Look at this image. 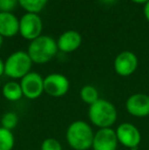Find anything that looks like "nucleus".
Listing matches in <instances>:
<instances>
[{"label":"nucleus","instance_id":"9b49d317","mask_svg":"<svg viewBox=\"0 0 149 150\" xmlns=\"http://www.w3.org/2000/svg\"><path fill=\"white\" fill-rule=\"evenodd\" d=\"M126 109L135 117H146L149 115V96L143 93L133 94L126 101Z\"/></svg>","mask_w":149,"mask_h":150},{"label":"nucleus","instance_id":"4468645a","mask_svg":"<svg viewBox=\"0 0 149 150\" xmlns=\"http://www.w3.org/2000/svg\"><path fill=\"white\" fill-rule=\"evenodd\" d=\"M2 95L7 101L16 102L24 97L20 84L16 81H9L2 87Z\"/></svg>","mask_w":149,"mask_h":150},{"label":"nucleus","instance_id":"9d476101","mask_svg":"<svg viewBox=\"0 0 149 150\" xmlns=\"http://www.w3.org/2000/svg\"><path fill=\"white\" fill-rule=\"evenodd\" d=\"M115 73L121 77H129L138 67V58L131 51H123L115 57L113 62Z\"/></svg>","mask_w":149,"mask_h":150},{"label":"nucleus","instance_id":"ddd939ff","mask_svg":"<svg viewBox=\"0 0 149 150\" xmlns=\"http://www.w3.org/2000/svg\"><path fill=\"white\" fill-rule=\"evenodd\" d=\"M20 33V21L11 12H0V35L13 37Z\"/></svg>","mask_w":149,"mask_h":150},{"label":"nucleus","instance_id":"b1692460","mask_svg":"<svg viewBox=\"0 0 149 150\" xmlns=\"http://www.w3.org/2000/svg\"><path fill=\"white\" fill-rule=\"evenodd\" d=\"M101 2H103V3L105 4H112V3H114L115 1H117V0H100Z\"/></svg>","mask_w":149,"mask_h":150},{"label":"nucleus","instance_id":"aec40b11","mask_svg":"<svg viewBox=\"0 0 149 150\" xmlns=\"http://www.w3.org/2000/svg\"><path fill=\"white\" fill-rule=\"evenodd\" d=\"M18 3V0H0V12H11Z\"/></svg>","mask_w":149,"mask_h":150},{"label":"nucleus","instance_id":"dca6fc26","mask_svg":"<svg viewBox=\"0 0 149 150\" xmlns=\"http://www.w3.org/2000/svg\"><path fill=\"white\" fill-rule=\"evenodd\" d=\"M16 144V138L12 131L0 127V150H12Z\"/></svg>","mask_w":149,"mask_h":150},{"label":"nucleus","instance_id":"7ed1b4c3","mask_svg":"<svg viewBox=\"0 0 149 150\" xmlns=\"http://www.w3.org/2000/svg\"><path fill=\"white\" fill-rule=\"evenodd\" d=\"M57 50V43L53 38L50 36L41 35L31 41L27 52L34 63L44 64L56 55Z\"/></svg>","mask_w":149,"mask_h":150},{"label":"nucleus","instance_id":"f3484780","mask_svg":"<svg viewBox=\"0 0 149 150\" xmlns=\"http://www.w3.org/2000/svg\"><path fill=\"white\" fill-rule=\"evenodd\" d=\"M48 0H18V4L31 13H38L40 12L47 4Z\"/></svg>","mask_w":149,"mask_h":150},{"label":"nucleus","instance_id":"f8f14e48","mask_svg":"<svg viewBox=\"0 0 149 150\" xmlns=\"http://www.w3.org/2000/svg\"><path fill=\"white\" fill-rule=\"evenodd\" d=\"M57 47L60 51L70 53L81 46L82 44V36L77 31H66L59 36L57 40Z\"/></svg>","mask_w":149,"mask_h":150},{"label":"nucleus","instance_id":"f257e3e1","mask_svg":"<svg viewBox=\"0 0 149 150\" xmlns=\"http://www.w3.org/2000/svg\"><path fill=\"white\" fill-rule=\"evenodd\" d=\"M95 133L85 120H75L68 127L66 139L68 146L74 150H88L92 148Z\"/></svg>","mask_w":149,"mask_h":150},{"label":"nucleus","instance_id":"39448f33","mask_svg":"<svg viewBox=\"0 0 149 150\" xmlns=\"http://www.w3.org/2000/svg\"><path fill=\"white\" fill-rule=\"evenodd\" d=\"M20 84L24 97L27 99L34 100L44 93V78L36 71H30L20 79Z\"/></svg>","mask_w":149,"mask_h":150},{"label":"nucleus","instance_id":"6ab92c4d","mask_svg":"<svg viewBox=\"0 0 149 150\" xmlns=\"http://www.w3.org/2000/svg\"><path fill=\"white\" fill-rule=\"evenodd\" d=\"M41 150H64V148L57 139L46 138L41 144Z\"/></svg>","mask_w":149,"mask_h":150},{"label":"nucleus","instance_id":"a878e982","mask_svg":"<svg viewBox=\"0 0 149 150\" xmlns=\"http://www.w3.org/2000/svg\"><path fill=\"white\" fill-rule=\"evenodd\" d=\"M148 150H149V149H148Z\"/></svg>","mask_w":149,"mask_h":150},{"label":"nucleus","instance_id":"20e7f679","mask_svg":"<svg viewBox=\"0 0 149 150\" xmlns=\"http://www.w3.org/2000/svg\"><path fill=\"white\" fill-rule=\"evenodd\" d=\"M33 61L26 51H16L11 53L4 62V75L10 79H23L32 69Z\"/></svg>","mask_w":149,"mask_h":150},{"label":"nucleus","instance_id":"f03ea898","mask_svg":"<svg viewBox=\"0 0 149 150\" xmlns=\"http://www.w3.org/2000/svg\"><path fill=\"white\" fill-rule=\"evenodd\" d=\"M88 117L90 122L98 129L112 128L117 120V110L110 101L99 98L89 106Z\"/></svg>","mask_w":149,"mask_h":150},{"label":"nucleus","instance_id":"423d86ee","mask_svg":"<svg viewBox=\"0 0 149 150\" xmlns=\"http://www.w3.org/2000/svg\"><path fill=\"white\" fill-rule=\"evenodd\" d=\"M70 90V81L62 74L53 73L44 78V92L51 97H62Z\"/></svg>","mask_w":149,"mask_h":150},{"label":"nucleus","instance_id":"5701e85b","mask_svg":"<svg viewBox=\"0 0 149 150\" xmlns=\"http://www.w3.org/2000/svg\"><path fill=\"white\" fill-rule=\"evenodd\" d=\"M134 3H138V4H146L149 0H131Z\"/></svg>","mask_w":149,"mask_h":150},{"label":"nucleus","instance_id":"6e6552de","mask_svg":"<svg viewBox=\"0 0 149 150\" xmlns=\"http://www.w3.org/2000/svg\"><path fill=\"white\" fill-rule=\"evenodd\" d=\"M119 144L130 149H135L141 142V133L131 122H123L115 130Z\"/></svg>","mask_w":149,"mask_h":150},{"label":"nucleus","instance_id":"1a4fd4ad","mask_svg":"<svg viewBox=\"0 0 149 150\" xmlns=\"http://www.w3.org/2000/svg\"><path fill=\"white\" fill-rule=\"evenodd\" d=\"M119 141L117 133L112 128L98 129L94 134L92 149L93 150H117Z\"/></svg>","mask_w":149,"mask_h":150},{"label":"nucleus","instance_id":"393cba45","mask_svg":"<svg viewBox=\"0 0 149 150\" xmlns=\"http://www.w3.org/2000/svg\"><path fill=\"white\" fill-rule=\"evenodd\" d=\"M2 44H3V37H2V36L0 35V48H1Z\"/></svg>","mask_w":149,"mask_h":150},{"label":"nucleus","instance_id":"2eb2a0df","mask_svg":"<svg viewBox=\"0 0 149 150\" xmlns=\"http://www.w3.org/2000/svg\"><path fill=\"white\" fill-rule=\"evenodd\" d=\"M80 97H81L82 101L84 103H86V104H88L89 106L93 104V103H95L100 98L97 88L92 85L83 86L82 89L80 90Z\"/></svg>","mask_w":149,"mask_h":150},{"label":"nucleus","instance_id":"0eeeda50","mask_svg":"<svg viewBox=\"0 0 149 150\" xmlns=\"http://www.w3.org/2000/svg\"><path fill=\"white\" fill-rule=\"evenodd\" d=\"M43 29L42 20L37 13L27 12L20 20V34L25 39L33 41L40 37Z\"/></svg>","mask_w":149,"mask_h":150},{"label":"nucleus","instance_id":"a211bd4d","mask_svg":"<svg viewBox=\"0 0 149 150\" xmlns=\"http://www.w3.org/2000/svg\"><path fill=\"white\" fill-rule=\"evenodd\" d=\"M1 122V127L7 129V130L12 131L18 124V117L16 112H12V111H7L1 117L0 120Z\"/></svg>","mask_w":149,"mask_h":150},{"label":"nucleus","instance_id":"4be33fe9","mask_svg":"<svg viewBox=\"0 0 149 150\" xmlns=\"http://www.w3.org/2000/svg\"><path fill=\"white\" fill-rule=\"evenodd\" d=\"M2 75H4V62L3 60L0 58V77Z\"/></svg>","mask_w":149,"mask_h":150},{"label":"nucleus","instance_id":"412c9836","mask_svg":"<svg viewBox=\"0 0 149 150\" xmlns=\"http://www.w3.org/2000/svg\"><path fill=\"white\" fill-rule=\"evenodd\" d=\"M144 16H145L146 20H147V22L149 23V1L145 4V6H144Z\"/></svg>","mask_w":149,"mask_h":150}]
</instances>
